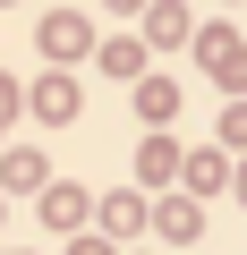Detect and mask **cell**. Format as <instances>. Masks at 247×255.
<instances>
[{
	"label": "cell",
	"mask_w": 247,
	"mask_h": 255,
	"mask_svg": "<svg viewBox=\"0 0 247 255\" xmlns=\"http://www.w3.org/2000/svg\"><path fill=\"white\" fill-rule=\"evenodd\" d=\"M43 43H51V51H77V43H85V26H77V17H51V26H43Z\"/></svg>",
	"instance_id": "1"
}]
</instances>
